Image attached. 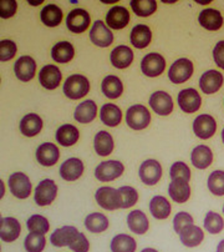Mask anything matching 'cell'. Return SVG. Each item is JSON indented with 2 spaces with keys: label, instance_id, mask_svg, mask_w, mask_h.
I'll return each instance as SVG.
<instances>
[{
  "label": "cell",
  "instance_id": "6da1fadb",
  "mask_svg": "<svg viewBox=\"0 0 224 252\" xmlns=\"http://www.w3.org/2000/svg\"><path fill=\"white\" fill-rule=\"evenodd\" d=\"M90 83L85 76L80 74L69 76L64 84V94L71 100H79L88 94Z\"/></svg>",
  "mask_w": 224,
  "mask_h": 252
},
{
  "label": "cell",
  "instance_id": "7a4b0ae2",
  "mask_svg": "<svg viewBox=\"0 0 224 252\" xmlns=\"http://www.w3.org/2000/svg\"><path fill=\"white\" fill-rule=\"evenodd\" d=\"M126 121L131 129L143 130L151 123V115L146 106L143 105H134L131 106L126 114Z\"/></svg>",
  "mask_w": 224,
  "mask_h": 252
},
{
  "label": "cell",
  "instance_id": "3957f363",
  "mask_svg": "<svg viewBox=\"0 0 224 252\" xmlns=\"http://www.w3.org/2000/svg\"><path fill=\"white\" fill-rule=\"evenodd\" d=\"M95 197H96V201L102 209L110 210V211H113V210L121 209V195L118 192V190L113 188H110V186H102L95 193Z\"/></svg>",
  "mask_w": 224,
  "mask_h": 252
},
{
  "label": "cell",
  "instance_id": "277c9868",
  "mask_svg": "<svg viewBox=\"0 0 224 252\" xmlns=\"http://www.w3.org/2000/svg\"><path fill=\"white\" fill-rule=\"evenodd\" d=\"M56 195H57V186L55 181L45 179L35 189L34 199L39 206H48L56 199Z\"/></svg>",
  "mask_w": 224,
  "mask_h": 252
},
{
  "label": "cell",
  "instance_id": "5b68a950",
  "mask_svg": "<svg viewBox=\"0 0 224 252\" xmlns=\"http://www.w3.org/2000/svg\"><path fill=\"white\" fill-rule=\"evenodd\" d=\"M9 189L18 199H27L31 193V183L23 172H14L9 176Z\"/></svg>",
  "mask_w": 224,
  "mask_h": 252
},
{
  "label": "cell",
  "instance_id": "8992f818",
  "mask_svg": "<svg viewBox=\"0 0 224 252\" xmlns=\"http://www.w3.org/2000/svg\"><path fill=\"white\" fill-rule=\"evenodd\" d=\"M123 170H125V167L120 161H104L95 170V176L102 183H109V181L120 177L123 174Z\"/></svg>",
  "mask_w": 224,
  "mask_h": 252
},
{
  "label": "cell",
  "instance_id": "52a82bcc",
  "mask_svg": "<svg viewBox=\"0 0 224 252\" xmlns=\"http://www.w3.org/2000/svg\"><path fill=\"white\" fill-rule=\"evenodd\" d=\"M166 60L165 58L157 53L147 54L141 62L142 73L149 78H156L165 71Z\"/></svg>",
  "mask_w": 224,
  "mask_h": 252
},
{
  "label": "cell",
  "instance_id": "ba28073f",
  "mask_svg": "<svg viewBox=\"0 0 224 252\" xmlns=\"http://www.w3.org/2000/svg\"><path fill=\"white\" fill-rule=\"evenodd\" d=\"M193 74V64L188 59H178L169 67L168 78L173 84H182L187 81Z\"/></svg>",
  "mask_w": 224,
  "mask_h": 252
},
{
  "label": "cell",
  "instance_id": "9c48e42d",
  "mask_svg": "<svg viewBox=\"0 0 224 252\" xmlns=\"http://www.w3.org/2000/svg\"><path fill=\"white\" fill-rule=\"evenodd\" d=\"M90 14L87 11L84 9H74L67 15V29L75 34H80L87 30V28L90 27Z\"/></svg>",
  "mask_w": 224,
  "mask_h": 252
},
{
  "label": "cell",
  "instance_id": "30bf717a",
  "mask_svg": "<svg viewBox=\"0 0 224 252\" xmlns=\"http://www.w3.org/2000/svg\"><path fill=\"white\" fill-rule=\"evenodd\" d=\"M162 176V166L157 160H146L140 166V179L148 186L156 185Z\"/></svg>",
  "mask_w": 224,
  "mask_h": 252
},
{
  "label": "cell",
  "instance_id": "8fae6325",
  "mask_svg": "<svg viewBox=\"0 0 224 252\" xmlns=\"http://www.w3.org/2000/svg\"><path fill=\"white\" fill-rule=\"evenodd\" d=\"M193 131L199 139L207 140L213 136L217 131V123L213 116L203 114L196 118L193 123Z\"/></svg>",
  "mask_w": 224,
  "mask_h": 252
},
{
  "label": "cell",
  "instance_id": "7c38bea8",
  "mask_svg": "<svg viewBox=\"0 0 224 252\" xmlns=\"http://www.w3.org/2000/svg\"><path fill=\"white\" fill-rule=\"evenodd\" d=\"M178 105L182 111L193 114L199 110L202 99L196 89H184L178 94Z\"/></svg>",
  "mask_w": 224,
  "mask_h": 252
},
{
  "label": "cell",
  "instance_id": "4fadbf2b",
  "mask_svg": "<svg viewBox=\"0 0 224 252\" xmlns=\"http://www.w3.org/2000/svg\"><path fill=\"white\" fill-rule=\"evenodd\" d=\"M90 39L95 45L100 48H107L113 41V34L106 27V24H104L101 20H97L90 30Z\"/></svg>",
  "mask_w": 224,
  "mask_h": 252
},
{
  "label": "cell",
  "instance_id": "5bb4252c",
  "mask_svg": "<svg viewBox=\"0 0 224 252\" xmlns=\"http://www.w3.org/2000/svg\"><path fill=\"white\" fill-rule=\"evenodd\" d=\"M149 105L156 114L167 116L173 110V100L166 92H156L149 97Z\"/></svg>",
  "mask_w": 224,
  "mask_h": 252
},
{
  "label": "cell",
  "instance_id": "9a60e30c",
  "mask_svg": "<svg viewBox=\"0 0 224 252\" xmlns=\"http://www.w3.org/2000/svg\"><path fill=\"white\" fill-rule=\"evenodd\" d=\"M78 228L74 226H64L61 228H56L50 236V241L54 246L64 247L70 246L79 235Z\"/></svg>",
  "mask_w": 224,
  "mask_h": 252
},
{
  "label": "cell",
  "instance_id": "2e32d148",
  "mask_svg": "<svg viewBox=\"0 0 224 252\" xmlns=\"http://www.w3.org/2000/svg\"><path fill=\"white\" fill-rule=\"evenodd\" d=\"M14 71L19 80L27 83L34 78L35 71H36V63L31 57H28V55L19 58L14 66Z\"/></svg>",
  "mask_w": 224,
  "mask_h": 252
},
{
  "label": "cell",
  "instance_id": "e0dca14e",
  "mask_svg": "<svg viewBox=\"0 0 224 252\" xmlns=\"http://www.w3.org/2000/svg\"><path fill=\"white\" fill-rule=\"evenodd\" d=\"M223 85V75L217 70L205 71L199 79V86L204 94H214Z\"/></svg>",
  "mask_w": 224,
  "mask_h": 252
},
{
  "label": "cell",
  "instance_id": "ac0fdd59",
  "mask_svg": "<svg viewBox=\"0 0 224 252\" xmlns=\"http://www.w3.org/2000/svg\"><path fill=\"white\" fill-rule=\"evenodd\" d=\"M59 149L51 142H44L36 150V160L43 166H54L59 161Z\"/></svg>",
  "mask_w": 224,
  "mask_h": 252
},
{
  "label": "cell",
  "instance_id": "d6986e66",
  "mask_svg": "<svg viewBox=\"0 0 224 252\" xmlns=\"http://www.w3.org/2000/svg\"><path fill=\"white\" fill-rule=\"evenodd\" d=\"M61 78L62 75L60 73V69L55 65H45L39 74L40 84L49 90H54V89L57 88L60 85Z\"/></svg>",
  "mask_w": 224,
  "mask_h": 252
},
{
  "label": "cell",
  "instance_id": "ffe728a7",
  "mask_svg": "<svg viewBox=\"0 0 224 252\" xmlns=\"http://www.w3.org/2000/svg\"><path fill=\"white\" fill-rule=\"evenodd\" d=\"M22 226L14 218H3L0 221V239L4 242H13L20 236Z\"/></svg>",
  "mask_w": 224,
  "mask_h": 252
},
{
  "label": "cell",
  "instance_id": "44dd1931",
  "mask_svg": "<svg viewBox=\"0 0 224 252\" xmlns=\"http://www.w3.org/2000/svg\"><path fill=\"white\" fill-rule=\"evenodd\" d=\"M84 172L83 161L78 158H67L60 166V175L66 181H76Z\"/></svg>",
  "mask_w": 224,
  "mask_h": 252
},
{
  "label": "cell",
  "instance_id": "7402d4cb",
  "mask_svg": "<svg viewBox=\"0 0 224 252\" xmlns=\"http://www.w3.org/2000/svg\"><path fill=\"white\" fill-rule=\"evenodd\" d=\"M107 25L112 29H123L130 23V13L123 6H113L106 15Z\"/></svg>",
  "mask_w": 224,
  "mask_h": 252
},
{
  "label": "cell",
  "instance_id": "603a6c76",
  "mask_svg": "<svg viewBox=\"0 0 224 252\" xmlns=\"http://www.w3.org/2000/svg\"><path fill=\"white\" fill-rule=\"evenodd\" d=\"M168 193L174 202L184 204L191 197L190 184L184 180H172L169 188H168Z\"/></svg>",
  "mask_w": 224,
  "mask_h": 252
},
{
  "label": "cell",
  "instance_id": "cb8c5ba5",
  "mask_svg": "<svg viewBox=\"0 0 224 252\" xmlns=\"http://www.w3.org/2000/svg\"><path fill=\"white\" fill-rule=\"evenodd\" d=\"M198 22L204 29L216 32L221 29L223 25V18H222V14L216 9H204L200 11L198 16Z\"/></svg>",
  "mask_w": 224,
  "mask_h": 252
},
{
  "label": "cell",
  "instance_id": "d4e9b609",
  "mask_svg": "<svg viewBox=\"0 0 224 252\" xmlns=\"http://www.w3.org/2000/svg\"><path fill=\"white\" fill-rule=\"evenodd\" d=\"M134 62V51L128 46L120 45L111 53V64L117 69H126Z\"/></svg>",
  "mask_w": 224,
  "mask_h": 252
},
{
  "label": "cell",
  "instance_id": "484cf974",
  "mask_svg": "<svg viewBox=\"0 0 224 252\" xmlns=\"http://www.w3.org/2000/svg\"><path fill=\"white\" fill-rule=\"evenodd\" d=\"M43 129V120L36 114H28L20 121V132L28 137L37 135Z\"/></svg>",
  "mask_w": 224,
  "mask_h": 252
},
{
  "label": "cell",
  "instance_id": "4316f807",
  "mask_svg": "<svg viewBox=\"0 0 224 252\" xmlns=\"http://www.w3.org/2000/svg\"><path fill=\"white\" fill-rule=\"evenodd\" d=\"M191 160L197 169L204 170L211 166L212 161H213V154L208 146L198 145L197 148L193 149L192 154H191Z\"/></svg>",
  "mask_w": 224,
  "mask_h": 252
},
{
  "label": "cell",
  "instance_id": "83f0119b",
  "mask_svg": "<svg viewBox=\"0 0 224 252\" xmlns=\"http://www.w3.org/2000/svg\"><path fill=\"white\" fill-rule=\"evenodd\" d=\"M97 115V105L92 100H86L81 102L76 110H75L74 118L75 120L79 121L80 124H88L92 120H95Z\"/></svg>",
  "mask_w": 224,
  "mask_h": 252
},
{
  "label": "cell",
  "instance_id": "f1b7e54d",
  "mask_svg": "<svg viewBox=\"0 0 224 252\" xmlns=\"http://www.w3.org/2000/svg\"><path fill=\"white\" fill-rule=\"evenodd\" d=\"M152 40V32L147 25L140 24L131 32V44L137 49H144Z\"/></svg>",
  "mask_w": 224,
  "mask_h": 252
},
{
  "label": "cell",
  "instance_id": "f546056e",
  "mask_svg": "<svg viewBox=\"0 0 224 252\" xmlns=\"http://www.w3.org/2000/svg\"><path fill=\"white\" fill-rule=\"evenodd\" d=\"M79 137H80L79 130L71 124H65V125L60 126L56 131V140L60 145L65 146V148L75 145L78 142Z\"/></svg>",
  "mask_w": 224,
  "mask_h": 252
},
{
  "label": "cell",
  "instance_id": "4dcf8cb0",
  "mask_svg": "<svg viewBox=\"0 0 224 252\" xmlns=\"http://www.w3.org/2000/svg\"><path fill=\"white\" fill-rule=\"evenodd\" d=\"M179 239L184 246L196 247L203 241L204 233H203L202 228H199L198 226L190 225L182 230V232L179 233Z\"/></svg>",
  "mask_w": 224,
  "mask_h": 252
},
{
  "label": "cell",
  "instance_id": "1f68e13d",
  "mask_svg": "<svg viewBox=\"0 0 224 252\" xmlns=\"http://www.w3.org/2000/svg\"><path fill=\"white\" fill-rule=\"evenodd\" d=\"M127 225L130 230L137 235H143L148 231L149 223L147 220V216L140 210L130 212L127 216Z\"/></svg>",
  "mask_w": 224,
  "mask_h": 252
},
{
  "label": "cell",
  "instance_id": "d6a6232c",
  "mask_svg": "<svg viewBox=\"0 0 224 252\" xmlns=\"http://www.w3.org/2000/svg\"><path fill=\"white\" fill-rule=\"evenodd\" d=\"M100 119L105 125L115 127L122 120V113L115 104H105L100 110Z\"/></svg>",
  "mask_w": 224,
  "mask_h": 252
},
{
  "label": "cell",
  "instance_id": "836d02e7",
  "mask_svg": "<svg viewBox=\"0 0 224 252\" xmlns=\"http://www.w3.org/2000/svg\"><path fill=\"white\" fill-rule=\"evenodd\" d=\"M171 204L165 196H155L149 202V211L152 216L158 220H165L171 214Z\"/></svg>",
  "mask_w": 224,
  "mask_h": 252
},
{
  "label": "cell",
  "instance_id": "e575fe53",
  "mask_svg": "<svg viewBox=\"0 0 224 252\" xmlns=\"http://www.w3.org/2000/svg\"><path fill=\"white\" fill-rule=\"evenodd\" d=\"M74 54V46H72L69 41H60V43L54 45L53 50H51V58H53L56 63L66 64L70 60H72Z\"/></svg>",
  "mask_w": 224,
  "mask_h": 252
},
{
  "label": "cell",
  "instance_id": "d590c367",
  "mask_svg": "<svg viewBox=\"0 0 224 252\" xmlns=\"http://www.w3.org/2000/svg\"><path fill=\"white\" fill-rule=\"evenodd\" d=\"M102 93L109 99H117L123 92V85L120 79L115 75H109L102 80Z\"/></svg>",
  "mask_w": 224,
  "mask_h": 252
},
{
  "label": "cell",
  "instance_id": "8d00e7d4",
  "mask_svg": "<svg viewBox=\"0 0 224 252\" xmlns=\"http://www.w3.org/2000/svg\"><path fill=\"white\" fill-rule=\"evenodd\" d=\"M40 18L46 27H57L62 20V11L55 4H49L41 10Z\"/></svg>",
  "mask_w": 224,
  "mask_h": 252
},
{
  "label": "cell",
  "instance_id": "74e56055",
  "mask_svg": "<svg viewBox=\"0 0 224 252\" xmlns=\"http://www.w3.org/2000/svg\"><path fill=\"white\" fill-rule=\"evenodd\" d=\"M137 244L134 237L125 233H120L115 236L111 241L112 252H135L136 251Z\"/></svg>",
  "mask_w": 224,
  "mask_h": 252
},
{
  "label": "cell",
  "instance_id": "f35d334b",
  "mask_svg": "<svg viewBox=\"0 0 224 252\" xmlns=\"http://www.w3.org/2000/svg\"><path fill=\"white\" fill-rule=\"evenodd\" d=\"M93 146L100 156H107L113 150V139L107 131H100L95 136Z\"/></svg>",
  "mask_w": 224,
  "mask_h": 252
},
{
  "label": "cell",
  "instance_id": "ab89813d",
  "mask_svg": "<svg viewBox=\"0 0 224 252\" xmlns=\"http://www.w3.org/2000/svg\"><path fill=\"white\" fill-rule=\"evenodd\" d=\"M85 226L90 232L100 233L107 230V227H109V220H107V218L104 214L93 212V214H90L85 219Z\"/></svg>",
  "mask_w": 224,
  "mask_h": 252
},
{
  "label": "cell",
  "instance_id": "60d3db41",
  "mask_svg": "<svg viewBox=\"0 0 224 252\" xmlns=\"http://www.w3.org/2000/svg\"><path fill=\"white\" fill-rule=\"evenodd\" d=\"M131 8L136 15L149 16L157 9V1L156 0H132Z\"/></svg>",
  "mask_w": 224,
  "mask_h": 252
},
{
  "label": "cell",
  "instance_id": "b9f144b4",
  "mask_svg": "<svg viewBox=\"0 0 224 252\" xmlns=\"http://www.w3.org/2000/svg\"><path fill=\"white\" fill-rule=\"evenodd\" d=\"M24 245L25 250L28 252H43L46 245L45 235H43V233L30 232L27 236V239H25Z\"/></svg>",
  "mask_w": 224,
  "mask_h": 252
},
{
  "label": "cell",
  "instance_id": "7bdbcfd3",
  "mask_svg": "<svg viewBox=\"0 0 224 252\" xmlns=\"http://www.w3.org/2000/svg\"><path fill=\"white\" fill-rule=\"evenodd\" d=\"M204 228L212 235H217L224 228V221L221 215L214 211H209L205 215Z\"/></svg>",
  "mask_w": 224,
  "mask_h": 252
},
{
  "label": "cell",
  "instance_id": "ee69618b",
  "mask_svg": "<svg viewBox=\"0 0 224 252\" xmlns=\"http://www.w3.org/2000/svg\"><path fill=\"white\" fill-rule=\"evenodd\" d=\"M28 228H29L30 232L35 233H48L49 228H50V223H49L48 219L41 216V215H32L30 216V219L27 222Z\"/></svg>",
  "mask_w": 224,
  "mask_h": 252
},
{
  "label": "cell",
  "instance_id": "f6af8a7d",
  "mask_svg": "<svg viewBox=\"0 0 224 252\" xmlns=\"http://www.w3.org/2000/svg\"><path fill=\"white\" fill-rule=\"evenodd\" d=\"M208 189L213 195H224V171L217 170L213 171L208 177Z\"/></svg>",
  "mask_w": 224,
  "mask_h": 252
},
{
  "label": "cell",
  "instance_id": "bcb514c9",
  "mask_svg": "<svg viewBox=\"0 0 224 252\" xmlns=\"http://www.w3.org/2000/svg\"><path fill=\"white\" fill-rule=\"evenodd\" d=\"M118 192L121 195V209H128V207H132L134 205L137 204V200H139V193L135 190L134 188L131 186H122V188L118 189Z\"/></svg>",
  "mask_w": 224,
  "mask_h": 252
},
{
  "label": "cell",
  "instance_id": "7dc6e473",
  "mask_svg": "<svg viewBox=\"0 0 224 252\" xmlns=\"http://www.w3.org/2000/svg\"><path fill=\"white\" fill-rule=\"evenodd\" d=\"M172 180H184V181H190L191 179V170L187 166V164L182 161H177L171 166L169 170Z\"/></svg>",
  "mask_w": 224,
  "mask_h": 252
},
{
  "label": "cell",
  "instance_id": "c3c4849f",
  "mask_svg": "<svg viewBox=\"0 0 224 252\" xmlns=\"http://www.w3.org/2000/svg\"><path fill=\"white\" fill-rule=\"evenodd\" d=\"M16 54V44L11 40L0 41V60L8 62L13 59Z\"/></svg>",
  "mask_w": 224,
  "mask_h": 252
},
{
  "label": "cell",
  "instance_id": "681fc988",
  "mask_svg": "<svg viewBox=\"0 0 224 252\" xmlns=\"http://www.w3.org/2000/svg\"><path fill=\"white\" fill-rule=\"evenodd\" d=\"M193 225V218L187 212H178L173 219V227L177 233H181L182 230L187 226Z\"/></svg>",
  "mask_w": 224,
  "mask_h": 252
},
{
  "label": "cell",
  "instance_id": "f907efd6",
  "mask_svg": "<svg viewBox=\"0 0 224 252\" xmlns=\"http://www.w3.org/2000/svg\"><path fill=\"white\" fill-rule=\"evenodd\" d=\"M18 4L15 0H1L0 1V16L3 19H8L15 14Z\"/></svg>",
  "mask_w": 224,
  "mask_h": 252
},
{
  "label": "cell",
  "instance_id": "816d5d0a",
  "mask_svg": "<svg viewBox=\"0 0 224 252\" xmlns=\"http://www.w3.org/2000/svg\"><path fill=\"white\" fill-rule=\"evenodd\" d=\"M70 249L74 252H88L90 250V244H88L87 239L83 232L78 235V237L75 239V241L70 245Z\"/></svg>",
  "mask_w": 224,
  "mask_h": 252
},
{
  "label": "cell",
  "instance_id": "f5cc1de1",
  "mask_svg": "<svg viewBox=\"0 0 224 252\" xmlns=\"http://www.w3.org/2000/svg\"><path fill=\"white\" fill-rule=\"evenodd\" d=\"M213 58L216 64L218 65L221 69L224 70V40L219 41L213 50Z\"/></svg>",
  "mask_w": 224,
  "mask_h": 252
},
{
  "label": "cell",
  "instance_id": "db71d44e",
  "mask_svg": "<svg viewBox=\"0 0 224 252\" xmlns=\"http://www.w3.org/2000/svg\"><path fill=\"white\" fill-rule=\"evenodd\" d=\"M217 252H224V240H222L217 246Z\"/></svg>",
  "mask_w": 224,
  "mask_h": 252
},
{
  "label": "cell",
  "instance_id": "11a10c76",
  "mask_svg": "<svg viewBox=\"0 0 224 252\" xmlns=\"http://www.w3.org/2000/svg\"><path fill=\"white\" fill-rule=\"evenodd\" d=\"M141 252H158V251H157V250H155V249H149V247H148V249L142 250Z\"/></svg>",
  "mask_w": 224,
  "mask_h": 252
},
{
  "label": "cell",
  "instance_id": "9f6ffc18",
  "mask_svg": "<svg viewBox=\"0 0 224 252\" xmlns=\"http://www.w3.org/2000/svg\"><path fill=\"white\" fill-rule=\"evenodd\" d=\"M222 140H223V144H224V129L223 131H222Z\"/></svg>",
  "mask_w": 224,
  "mask_h": 252
},
{
  "label": "cell",
  "instance_id": "6f0895ef",
  "mask_svg": "<svg viewBox=\"0 0 224 252\" xmlns=\"http://www.w3.org/2000/svg\"><path fill=\"white\" fill-rule=\"evenodd\" d=\"M223 214H224V206H223Z\"/></svg>",
  "mask_w": 224,
  "mask_h": 252
}]
</instances>
